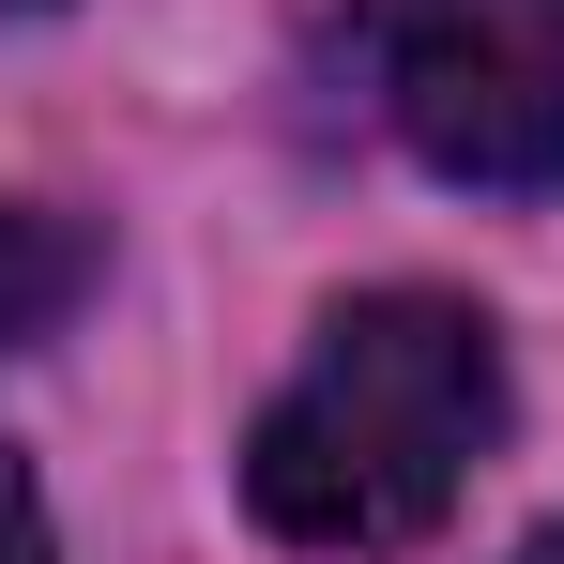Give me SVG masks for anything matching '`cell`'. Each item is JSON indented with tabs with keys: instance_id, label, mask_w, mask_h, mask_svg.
<instances>
[{
	"instance_id": "7a4b0ae2",
	"label": "cell",
	"mask_w": 564,
	"mask_h": 564,
	"mask_svg": "<svg viewBox=\"0 0 564 564\" xmlns=\"http://www.w3.org/2000/svg\"><path fill=\"white\" fill-rule=\"evenodd\" d=\"M367 77L443 184H564V0H367Z\"/></svg>"
},
{
	"instance_id": "8992f818",
	"label": "cell",
	"mask_w": 564,
	"mask_h": 564,
	"mask_svg": "<svg viewBox=\"0 0 564 564\" xmlns=\"http://www.w3.org/2000/svg\"><path fill=\"white\" fill-rule=\"evenodd\" d=\"M0 15H62V0H0Z\"/></svg>"
},
{
	"instance_id": "3957f363",
	"label": "cell",
	"mask_w": 564,
	"mask_h": 564,
	"mask_svg": "<svg viewBox=\"0 0 564 564\" xmlns=\"http://www.w3.org/2000/svg\"><path fill=\"white\" fill-rule=\"evenodd\" d=\"M77 290H93V229H77V214L0 198V367H15V351H46V336L77 321Z\"/></svg>"
},
{
	"instance_id": "277c9868",
	"label": "cell",
	"mask_w": 564,
	"mask_h": 564,
	"mask_svg": "<svg viewBox=\"0 0 564 564\" xmlns=\"http://www.w3.org/2000/svg\"><path fill=\"white\" fill-rule=\"evenodd\" d=\"M0 564H62L46 550V488H31L15 458H0Z\"/></svg>"
},
{
	"instance_id": "5b68a950",
	"label": "cell",
	"mask_w": 564,
	"mask_h": 564,
	"mask_svg": "<svg viewBox=\"0 0 564 564\" xmlns=\"http://www.w3.org/2000/svg\"><path fill=\"white\" fill-rule=\"evenodd\" d=\"M503 564H564V519H550V534H534V550H503Z\"/></svg>"
},
{
	"instance_id": "6da1fadb",
	"label": "cell",
	"mask_w": 564,
	"mask_h": 564,
	"mask_svg": "<svg viewBox=\"0 0 564 564\" xmlns=\"http://www.w3.org/2000/svg\"><path fill=\"white\" fill-rule=\"evenodd\" d=\"M503 443V336L458 290H351L321 321V351L275 381V412L245 427V503L275 550L381 564L427 550L458 519V488Z\"/></svg>"
}]
</instances>
